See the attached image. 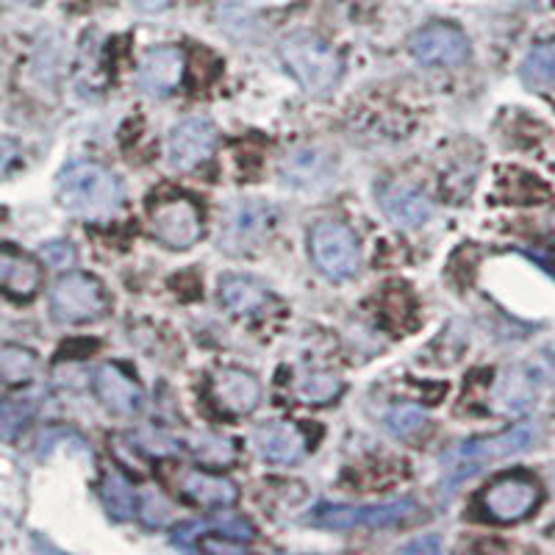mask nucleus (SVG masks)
Returning <instances> with one entry per match:
<instances>
[{"label":"nucleus","mask_w":555,"mask_h":555,"mask_svg":"<svg viewBox=\"0 0 555 555\" xmlns=\"http://www.w3.org/2000/svg\"><path fill=\"white\" fill-rule=\"evenodd\" d=\"M56 195L69 215L89 222L112 220L122 206V186L108 167L98 162H69L56 181Z\"/></svg>","instance_id":"obj_1"},{"label":"nucleus","mask_w":555,"mask_h":555,"mask_svg":"<svg viewBox=\"0 0 555 555\" xmlns=\"http://www.w3.org/2000/svg\"><path fill=\"white\" fill-rule=\"evenodd\" d=\"M286 69L309 95H328L341 78V59L314 34H292L281 42Z\"/></svg>","instance_id":"obj_2"},{"label":"nucleus","mask_w":555,"mask_h":555,"mask_svg":"<svg viewBox=\"0 0 555 555\" xmlns=\"http://www.w3.org/2000/svg\"><path fill=\"white\" fill-rule=\"evenodd\" d=\"M539 439V428L533 423L514 425V428L503 430L498 436H486V439H473V442H464L459 450L448 455L450 473L455 480L469 478V475L478 473L483 464L489 461H503L512 459V455L525 453V450L533 448V442Z\"/></svg>","instance_id":"obj_3"},{"label":"nucleus","mask_w":555,"mask_h":555,"mask_svg":"<svg viewBox=\"0 0 555 555\" xmlns=\"http://www.w3.org/2000/svg\"><path fill=\"white\" fill-rule=\"evenodd\" d=\"M106 292L95 275L64 272L51 289V314L62 325H87L106 314Z\"/></svg>","instance_id":"obj_4"},{"label":"nucleus","mask_w":555,"mask_h":555,"mask_svg":"<svg viewBox=\"0 0 555 555\" xmlns=\"http://www.w3.org/2000/svg\"><path fill=\"white\" fill-rule=\"evenodd\" d=\"M309 253L317 270L331 278V281H345V278L356 275V270H359V240L345 222H317L309 234Z\"/></svg>","instance_id":"obj_5"},{"label":"nucleus","mask_w":555,"mask_h":555,"mask_svg":"<svg viewBox=\"0 0 555 555\" xmlns=\"http://www.w3.org/2000/svg\"><path fill=\"white\" fill-rule=\"evenodd\" d=\"M420 505L414 500H395V503L380 505H317L309 514V522L317 528H391V525H403L416 517Z\"/></svg>","instance_id":"obj_6"},{"label":"nucleus","mask_w":555,"mask_h":555,"mask_svg":"<svg viewBox=\"0 0 555 555\" xmlns=\"http://www.w3.org/2000/svg\"><path fill=\"white\" fill-rule=\"evenodd\" d=\"M539 503H542V486L522 473L503 475L480 498L486 517L500 525L522 522L525 517L537 512Z\"/></svg>","instance_id":"obj_7"},{"label":"nucleus","mask_w":555,"mask_h":555,"mask_svg":"<svg viewBox=\"0 0 555 555\" xmlns=\"http://www.w3.org/2000/svg\"><path fill=\"white\" fill-rule=\"evenodd\" d=\"M272 228V208L261 201H236L220 222V250L242 256L261 245Z\"/></svg>","instance_id":"obj_8"},{"label":"nucleus","mask_w":555,"mask_h":555,"mask_svg":"<svg viewBox=\"0 0 555 555\" xmlns=\"http://www.w3.org/2000/svg\"><path fill=\"white\" fill-rule=\"evenodd\" d=\"M151 231L170 250H190L203 231L201 208L186 197L158 203L151 215Z\"/></svg>","instance_id":"obj_9"},{"label":"nucleus","mask_w":555,"mask_h":555,"mask_svg":"<svg viewBox=\"0 0 555 555\" xmlns=\"http://www.w3.org/2000/svg\"><path fill=\"white\" fill-rule=\"evenodd\" d=\"M409 51L416 62L455 67L469 59V39L450 23H430L411 37Z\"/></svg>","instance_id":"obj_10"},{"label":"nucleus","mask_w":555,"mask_h":555,"mask_svg":"<svg viewBox=\"0 0 555 555\" xmlns=\"http://www.w3.org/2000/svg\"><path fill=\"white\" fill-rule=\"evenodd\" d=\"M183 51L176 44H158L139 59L137 83L151 98L172 95L183 81Z\"/></svg>","instance_id":"obj_11"},{"label":"nucleus","mask_w":555,"mask_h":555,"mask_svg":"<svg viewBox=\"0 0 555 555\" xmlns=\"http://www.w3.org/2000/svg\"><path fill=\"white\" fill-rule=\"evenodd\" d=\"M217 145V128L203 117L178 122L167 137V162L176 170H192L211 156Z\"/></svg>","instance_id":"obj_12"},{"label":"nucleus","mask_w":555,"mask_h":555,"mask_svg":"<svg viewBox=\"0 0 555 555\" xmlns=\"http://www.w3.org/2000/svg\"><path fill=\"white\" fill-rule=\"evenodd\" d=\"M92 389H95V398L101 400L103 409L114 416H133L145 405V395H142L137 380L114 364L98 366L95 375H92Z\"/></svg>","instance_id":"obj_13"},{"label":"nucleus","mask_w":555,"mask_h":555,"mask_svg":"<svg viewBox=\"0 0 555 555\" xmlns=\"http://www.w3.org/2000/svg\"><path fill=\"white\" fill-rule=\"evenodd\" d=\"M253 444L259 450V455L272 464H295L309 450V439L295 423H267L256 428L253 434Z\"/></svg>","instance_id":"obj_14"},{"label":"nucleus","mask_w":555,"mask_h":555,"mask_svg":"<svg viewBox=\"0 0 555 555\" xmlns=\"http://www.w3.org/2000/svg\"><path fill=\"white\" fill-rule=\"evenodd\" d=\"M211 391H215L217 405L231 416L250 414L261 400L259 380L253 378L250 373H245V370H236V366L220 370V373L215 375Z\"/></svg>","instance_id":"obj_15"},{"label":"nucleus","mask_w":555,"mask_h":555,"mask_svg":"<svg viewBox=\"0 0 555 555\" xmlns=\"http://www.w3.org/2000/svg\"><path fill=\"white\" fill-rule=\"evenodd\" d=\"M380 208L398 228H420L434 215V203L409 183H389L380 192Z\"/></svg>","instance_id":"obj_16"},{"label":"nucleus","mask_w":555,"mask_h":555,"mask_svg":"<svg viewBox=\"0 0 555 555\" xmlns=\"http://www.w3.org/2000/svg\"><path fill=\"white\" fill-rule=\"evenodd\" d=\"M0 284L12 300H31L37 297L39 286H42V267L26 256V253L14 250L12 245L3 247L0 256Z\"/></svg>","instance_id":"obj_17"},{"label":"nucleus","mask_w":555,"mask_h":555,"mask_svg":"<svg viewBox=\"0 0 555 555\" xmlns=\"http://www.w3.org/2000/svg\"><path fill=\"white\" fill-rule=\"evenodd\" d=\"M183 498L192 500L195 505L203 508H228L234 505L240 492H236L234 480L222 478V475L203 473V469H186L178 480Z\"/></svg>","instance_id":"obj_18"},{"label":"nucleus","mask_w":555,"mask_h":555,"mask_svg":"<svg viewBox=\"0 0 555 555\" xmlns=\"http://www.w3.org/2000/svg\"><path fill=\"white\" fill-rule=\"evenodd\" d=\"M203 537H228V539H236V542H250L256 533H253V528L245 522V519L231 517V514L222 517L220 514V517L211 519V522H186L181 525V528H176V533H172V544L181 550H197V542H201Z\"/></svg>","instance_id":"obj_19"},{"label":"nucleus","mask_w":555,"mask_h":555,"mask_svg":"<svg viewBox=\"0 0 555 555\" xmlns=\"http://www.w3.org/2000/svg\"><path fill=\"white\" fill-rule=\"evenodd\" d=\"M533 403H537V375L512 370L494 384L492 409L500 414H525Z\"/></svg>","instance_id":"obj_20"},{"label":"nucleus","mask_w":555,"mask_h":555,"mask_svg":"<svg viewBox=\"0 0 555 555\" xmlns=\"http://www.w3.org/2000/svg\"><path fill=\"white\" fill-rule=\"evenodd\" d=\"M220 304L234 314H253L267 306V289L247 275H225L220 281Z\"/></svg>","instance_id":"obj_21"},{"label":"nucleus","mask_w":555,"mask_h":555,"mask_svg":"<svg viewBox=\"0 0 555 555\" xmlns=\"http://www.w3.org/2000/svg\"><path fill=\"white\" fill-rule=\"evenodd\" d=\"M281 176L292 186H306V190H317V186H325L331 181L328 162L320 153L311 151L292 153L284 165H281Z\"/></svg>","instance_id":"obj_22"},{"label":"nucleus","mask_w":555,"mask_h":555,"mask_svg":"<svg viewBox=\"0 0 555 555\" xmlns=\"http://www.w3.org/2000/svg\"><path fill=\"white\" fill-rule=\"evenodd\" d=\"M101 498L106 512L112 514L114 519H133L139 512V494L133 492L131 483L122 478L120 473H106L101 483Z\"/></svg>","instance_id":"obj_23"},{"label":"nucleus","mask_w":555,"mask_h":555,"mask_svg":"<svg viewBox=\"0 0 555 555\" xmlns=\"http://www.w3.org/2000/svg\"><path fill=\"white\" fill-rule=\"evenodd\" d=\"M522 81L528 87H555V39L533 44L522 62Z\"/></svg>","instance_id":"obj_24"},{"label":"nucleus","mask_w":555,"mask_h":555,"mask_svg":"<svg viewBox=\"0 0 555 555\" xmlns=\"http://www.w3.org/2000/svg\"><path fill=\"white\" fill-rule=\"evenodd\" d=\"M186 448L206 467H228L236 459V448L231 439L220 434H195L186 439Z\"/></svg>","instance_id":"obj_25"},{"label":"nucleus","mask_w":555,"mask_h":555,"mask_svg":"<svg viewBox=\"0 0 555 555\" xmlns=\"http://www.w3.org/2000/svg\"><path fill=\"white\" fill-rule=\"evenodd\" d=\"M37 356L28 350V347L20 345H3L0 350V373H3V380L7 386H23L37 375Z\"/></svg>","instance_id":"obj_26"},{"label":"nucleus","mask_w":555,"mask_h":555,"mask_svg":"<svg viewBox=\"0 0 555 555\" xmlns=\"http://www.w3.org/2000/svg\"><path fill=\"white\" fill-rule=\"evenodd\" d=\"M297 395L306 403H331L341 395V378L334 373H311L297 380Z\"/></svg>","instance_id":"obj_27"},{"label":"nucleus","mask_w":555,"mask_h":555,"mask_svg":"<svg viewBox=\"0 0 555 555\" xmlns=\"http://www.w3.org/2000/svg\"><path fill=\"white\" fill-rule=\"evenodd\" d=\"M137 517L147 525V528H165L167 519H170V505L162 494L147 492L139 498V512Z\"/></svg>","instance_id":"obj_28"},{"label":"nucleus","mask_w":555,"mask_h":555,"mask_svg":"<svg viewBox=\"0 0 555 555\" xmlns=\"http://www.w3.org/2000/svg\"><path fill=\"white\" fill-rule=\"evenodd\" d=\"M34 416L31 400H7L3 403V439H14L20 428H26V423Z\"/></svg>","instance_id":"obj_29"},{"label":"nucleus","mask_w":555,"mask_h":555,"mask_svg":"<svg viewBox=\"0 0 555 555\" xmlns=\"http://www.w3.org/2000/svg\"><path fill=\"white\" fill-rule=\"evenodd\" d=\"M386 425H389L391 434L409 436L414 430H420L425 425V414L414 405H403V409H395L389 416H386Z\"/></svg>","instance_id":"obj_30"},{"label":"nucleus","mask_w":555,"mask_h":555,"mask_svg":"<svg viewBox=\"0 0 555 555\" xmlns=\"http://www.w3.org/2000/svg\"><path fill=\"white\" fill-rule=\"evenodd\" d=\"M42 259L48 261L51 267H59V270H69V267L76 264V250H73V245H69V242H64V240L44 242Z\"/></svg>","instance_id":"obj_31"},{"label":"nucleus","mask_w":555,"mask_h":555,"mask_svg":"<svg viewBox=\"0 0 555 555\" xmlns=\"http://www.w3.org/2000/svg\"><path fill=\"white\" fill-rule=\"evenodd\" d=\"M142 12H162V9H167L172 3V0H133Z\"/></svg>","instance_id":"obj_32"},{"label":"nucleus","mask_w":555,"mask_h":555,"mask_svg":"<svg viewBox=\"0 0 555 555\" xmlns=\"http://www.w3.org/2000/svg\"><path fill=\"white\" fill-rule=\"evenodd\" d=\"M544 373L555 380V345L550 347L547 353H544Z\"/></svg>","instance_id":"obj_33"},{"label":"nucleus","mask_w":555,"mask_h":555,"mask_svg":"<svg viewBox=\"0 0 555 555\" xmlns=\"http://www.w3.org/2000/svg\"><path fill=\"white\" fill-rule=\"evenodd\" d=\"M405 553H414V550H439V542H414V544H409V547H403Z\"/></svg>","instance_id":"obj_34"},{"label":"nucleus","mask_w":555,"mask_h":555,"mask_svg":"<svg viewBox=\"0 0 555 555\" xmlns=\"http://www.w3.org/2000/svg\"><path fill=\"white\" fill-rule=\"evenodd\" d=\"M17 3H39V0H17Z\"/></svg>","instance_id":"obj_35"}]
</instances>
